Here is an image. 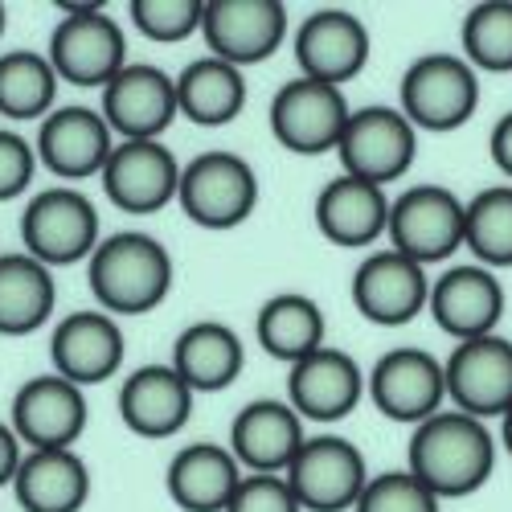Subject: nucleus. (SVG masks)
Masks as SVG:
<instances>
[{
	"label": "nucleus",
	"instance_id": "f257e3e1",
	"mask_svg": "<svg viewBox=\"0 0 512 512\" xmlns=\"http://www.w3.org/2000/svg\"><path fill=\"white\" fill-rule=\"evenodd\" d=\"M406 472L439 500L472 496L496 472V439L480 418L463 410H439L414 426Z\"/></svg>",
	"mask_w": 512,
	"mask_h": 512
},
{
	"label": "nucleus",
	"instance_id": "f03ea898",
	"mask_svg": "<svg viewBox=\"0 0 512 512\" xmlns=\"http://www.w3.org/2000/svg\"><path fill=\"white\" fill-rule=\"evenodd\" d=\"M87 283L107 316H144L173 291V254L140 230L111 234L87 259Z\"/></svg>",
	"mask_w": 512,
	"mask_h": 512
},
{
	"label": "nucleus",
	"instance_id": "7ed1b4c3",
	"mask_svg": "<svg viewBox=\"0 0 512 512\" xmlns=\"http://www.w3.org/2000/svg\"><path fill=\"white\" fill-rule=\"evenodd\" d=\"M62 21L50 33V66L58 82L70 87H107V82L127 66V37L115 17H107L103 5H66Z\"/></svg>",
	"mask_w": 512,
	"mask_h": 512
},
{
	"label": "nucleus",
	"instance_id": "20e7f679",
	"mask_svg": "<svg viewBox=\"0 0 512 512\" xmlns=\"http://www.w3.org/2000/svg\"><path fill=\"white\" fill-rule=\"evenodd\" d=\"M21 246L41 267H70L91 259L99 246V209L74 185L33 193L21 213Z\"/></svg>",
	"mask_w": 512,
	"mask_h": 512
},
{
	"label": "nucleus",
	"instance_id": "39448f33",
	"mask_svg": "<svg viewBox=\"0 0 512 512\" xmlns=\"http://www.w3.org/2000/svg\"><path fill=\"white\" fill-rule=\"evenodd\" d=\"M402 115L410 119L414 132H455L480 107V82L476 70L459 54H422L402 74Z\"/></svg>",
	"mask_w": 512,
	"mask_h": 512
},
{
	"label": "nucleus",
	"instance_id": "423d86ee",
	"mask_svg": "<svg viewBox=\"0 0 512 512\" xmlns=\"http://www.w3.org/2000/svg\"><path fill=\"white\" fill-rule=\"evenodd\" d=\"M177 201L201 230H234L259 205V177L238 152H201L181 168Z\"/></svg>",
	"mask_w": 512,
	"mask_h": 512
},
{
	"label": "nucleus",
	"instance_id": "0eeeda50",
	"mask_svg": "<svg viewBox=\"0 0 512 512\" xmlns=\"http://www.w3.org/2000/svg\"><path fill=\"white\" fill-rule=\"evenodd\" d=\"M336 156L345 164V177L386 189L390 181H402L410 173V164L418 156V132L398 107L373 103L349 115Z\"/></svg>",
	"mask_w": 512,
	"mask_h": 512
},
{
	"label": "nucleus",
	"instance_id": "6e6552de",
	"mask_svg": "<svg viewBox=\"0 0 512 512\" xmlns=\"http://www.w3.org/2000/svg\"><path fill=\"white\" fill-rule=\"evenodd\" d=\"M386 238L418 267L443 263L463 246V201L447 185H410L390 201Z\"/></svg>",
	"mask_w": 512,
	"mask_h": 512
},
{
	"label": "nucleus",
	"instance_id": "1a4fd4ad",
	"mask_svg": "<svg viewBox=\"0 0 512 512\" xmlns=\"http://www.w3.org/2000/svg\"><path fill=\"white\" fill-rule=\"evenodd\" d=\"M283 480L304 512H345L369 484V463L357 443L340 435H316L295 451Z\"/></svg>",
	"mask_w": 512,
	"mask_h": 512
},
{
	"label": "nucleus",
	"instance_id": "9d476101",
	"mask_svg": "<svg viewBox=\"0 0 512 512\" xmlns=\"http://www.w3.org/2000/svg\"><path fill=\"white\" fill-rule=\"evenodd\" d=\"M353 107L340 87L328 82H312V78H291L275 91L271 99V136L295 152V156H324L328 148L340 144Z\"/></svg>",
	"mask_w": 512,
	"mask_h": 512
},
{
	"label": "nucleus",
	"instance_id": "9b49d317",
	"mask_svg": "<svg viewBox=\"0 0 512 512\" xmlns=\"http://www.w3.org/2000/svg\"><path fill=\"white\" fill-rule=\"evenodd\" d=\"M291 33L283 0H205L201 37L213 58L230 66L267 62Z\"/></svg>",
	"mask_w": 512,
	"mask_h": 512
},
{
	"label": "nucleus",
	"instance_id": "f8f14e48",
	"mask_svg": "<svg viewBox=\"0 0 512 512\" xmlns=\"http://www.w3.org/2000/svg\"><path fill=\"white\" fill-rule=\"evenodd\" d=\"M103 123L123 140H160L177 111V82L152 62H127L103 87Z\"/></svg>",
	"mask_w": 512,
	"mask_h": 512
},
{
	"label": "nucleus",
	"instance_id": "ddd939ff",
	"mask_svg": "<svg viewBox=\"0 0 512 512\" xmlns=\"http://www.w3.org/2000/svg\"><path fill=\"white\" fill-rule=\"evenodd\" d=\"M13 435L29 451H66L87 431V394L58 373L29 377L13 394Z\"/></svg>",
	"mask_w": 512,
	"mask_h": 512
},
{
	"label": "nucleus",
	"instance_id": "4468645a",
	"mask_svg": "<svg viewBox=\"0 0 512 512\" xmlns=\"http://www.w3.org/2000/svg\"><path fill=\"white\" fill-rule=\"evenodd\" d=\"M447 398L455 410L472 418H504L512 406V340L488 332L476 340H459L443 365Z\"/></svg>",
	"mask_w": 512,
	"mask_h": 512
},
{
	"label": "nucleus",
	"instance_id": "2eb2a0df",
	"mask_svg": "<svg viewBox=\"0 0 512 512\" xmlns=\"http://www.w3.org/2000/svg\"><path fill=\"white\" fill-rule=\"evenodd\" d=\"M365 394L386 418L418 426L431 414H439L447 398L443 361L426 349H390L365 373Z\"/></svg>",
	"mask_w": 512,
	"mask_h": 512
},
{
	"label": "nucleus",
	"instance_id": "dca6fc26",
	"mask_svg": "<svg viewBox=\"0 0 512 512\" xmlns=\"http://www.w3.org/2000/svg\"><path fill=\"white\" fill-rule=\"evenodd\" d=\"M103 193L123 213H160L177 197L181 164L160 140H123L103 164Z\"/></svg>",
	"mask_w": 512,
	"mask_h": 512
},
{
	"label": "nucleus",
	"instance_id": "f3484780",
	"mask_svg": "<svg viewBox=\"0 0 512 512\" xmlns=\"http://www.w3.org/2000/svg\"><path fill=\"white\" fill-rule=\"evenodd\" d=\"M369 62V29L349 9H316L295 29V66L300 78L340 87L365 70Z\"/></svg>",
	"mask_w": 512,
	"mask_h": 512
},
{
	"label": "nucleus",
	"instance_id": "a211bd4d",
	"mask_svg": "<svg viewBox=\"0 0 512 512\" xmlns=\"http://www.w3.org/2000/svg\"><path fill=\"white\" fill-rule=\"evenodd\" d=\"M353 308L381 328H402L418 312H426L431 279L426 267L410 263L398 250H373L369 259L353 271Z\"/></svg>",
	"mask_w": 512,
	"mask_h": 512
},
{
	"label": "nucleus",
	"instance_id": "6ab92c4d",
	"mask_svg": "<svg viewBox=\"0 0 512 512\" xmlns=\"http://www.w3.org/2000/svg\"><path fill=\"white\" fill-rule=\"evenodd\" d=\"M115 140L111 127L95 107H54L37 127V164H46L62 181H87L99 177L111 156Z\"/></svg>",
	"mask_w": 512,
	"mask_h": 512
},
{
	"label": "nucleus",
	"instance_id": "aec40b11",
	"mask_svg": "<svg viewBox=\"0 0 512 512\" xmlns=\"http://www.w3.org/2000/svg\"><path fill=\"white\" fill-rule=\"evenodd\" d=\"M365 398V373L345 349H316L312 357L295 361L287 377V406L312 422L349 418Z\"/></svg>",
	"mask_w": 512,
	"mask_h": 512
},
{
	"label": "nucleus",
	"instance_id": "412c9836",
	"mask_svg": "<svg viewBox=\"0 0 512 512\" xmlns=\"http://www.w3.org/2000/svg\"><path fill=\"white\" fill-rule=\"evenodd\" d=\"M123 357H127L123 328L107 312H70L50 336L54 373L82 390L115 377L123 369Z\"/></svg>",
	"mask_w": 512,
	"mask_h": 512
},
{
	"label": "nucleus",
	"instance_id": "4be33fe9",
	"mask_svg": "<svg viewBox=\"0 0 512 512\" xmlns=\"http://www.w3.org/2000/svg\"><path fill=\"white\" fill-rule=\"evenodd\" d=\"M193 398L173 365H140L119 386V418L140 439H173L193 418Z\"/></svg>",
	"mask_w": 512,
	"mask_h": 512
},
{
	"label": "nucleus",
	"instance_id": "5701e85b",
	"mask_svg": "<svg viewBox=\"0 0 512 512\" xmlns=\"http://www.w3.org/2000/svg\"><path fill=\"white\" fill-rule=\"evenodd\" d=\"M426 312L455 340H476L496 332L504 316V287L488 267H451L431 283Z\"/></svg>",
	"mask_w": 512,
	"mask_h": 512
},
{
	"label": "nucleus",
	"instance_id": "b1692460",
	"mask_svg": "<svg viewBox=\"0 0 512 512\" xmlns=\"http://www.w3.org/2000/svg\"><path fill=\"white\" fill-rule=\"evenodd\" d=\"M304 447V418L279 398L250 402L230 422V455L254 476H283Z\"/></svg>",
	"mask_w": 512,
	"mask_h": 512
},
{
	"label": "nucleus",
	"instance_id": "393cba45",
	"mask_svg": "<svg viewBox=\"0 0 512 512\" xmlns=\"http://www.w3.org/2000/svg\"><path fill=\"white\" fill-rule=\"evenodd\" d=\"M316 230L332 246H373L377 238H386L390 222V197L381 185L357 181L340 173L316 193Z\"/></svg>",
	"mask_w": 512,
	"mask_h": 512
},
{
	"label": "nucleus",
	"instance_id": "a878e982",
	"mask_svg": "<svg viewBox=\"0 0 512 512\" xmlns=\"http://www.w3.org/2000/svg\"><path fill=\"white\" fill-rule=\"evenodd\" d=\"M164 484L181 512H226L242 484V463L222 443H189L168 463Z\"/></svg>",
	"mask_w": 512,
	"mask_h": 512
},
{
	"label": "nucleus",
	"instance_id": "bb28decb",
	"mask_svg": "<svg viewBox=\"0 0 512 512\" xmlns=\"http://www.w3.org/2000/svg\"><path fill=\"white\" fill-rule=\"evenodd\" d=\"M168 365L177 369V377L193 394H218L238 381L246 365V349H242V336L230 324L197 320L173 340V361Z\"/></svg>",
	"mask_w": 512,
	"mask_h": 512
},
{
	"label": "nucleus",
	"instance_id": "cd10ccee",
	"mask_svg": "<svg viewBox=\"0 0 512 512\" xmlns=\"http://www.w3.org/2000/svg\"><path fill=\"white\" fill-rule=\"evenodd\" d=\"M17 504L25 512H82L91 500V472L74 447L66 451H25L13 476Z\"/></svg>",
	"mask_w": 512,
	"mask_h": 512
},
{
	"label": "nucleus",
	"instance_id": "c85d7f7f",
	"mask_svg": "<svg viewBox=\"0 0 512 512\" xmlns=\"http://www.w3.org/2000/svg\"><path fill=\"white\" fill-rule=\"evenodd\" d=\"M254 336H259L263 353H271L283 365H295L312 357L316 349H324V312L312 295L304 291H279L259 308V320H254Z\"/></svg>",
	"mask_w": 512,
	"mask_h": 512
},
{
	"label": "nucleus",
	"instance_id": "c756f323",
	"mask_svg": "<svg viewBox=\"0 0 512 512\" xmlns=\"http://www.w3.org/2000/svg\"><path fill=\"white\" fill-rule=\"evenodd\" d=\"M173 82H177V111L185 119H193L197 127H226L246 107L242 70L213 58V54L189 62Z\"/></svg>",
	"mask_w": 512,
	"mask_h": 512
},
{
	"label": "nucleus",
	"instance_id": "7c9ffc66",
	"mask_svg": "<svg viewBox=\"0 0 512 512\" xmlns=\"http://www.w3.org/2000/svg\"><path fill=\"white\" fill-rule=\"evenodd\" d=\"M58 287L50 267L25 250L0 254V336H29L54 316Z\"/></svg>",
	"mask_w": 512,
	"mask_h": 512
},
{
	"label": "nucleus",
	"instance_id": "2f4dec72",
	"mask_svg": "<svg viewBox=\"0 0 512 512\" xmlns=\"http://www.w3.org/2000/svg\"><path fill=\"white\" fill-rule=\"evenodd\" d=\"M58 74L46 54L9 50L0 54V115L5 119H46L58 103Z\"/></svg>",
	"mask_w": 512,
	"mask_h": 512
},
{
	"label": "nucleus",
	"instance_id": "473e14b6",
	"mask_svg": "<svg viewBox=\"0 0 512 512\" xmlns=\"http://www.w3.org/2000/svg\"><path fill=\"white\" fill-rule=\"evenodd\" d=\"M463 246L488 271L512 267V185H492L463 201Z\"/></svg>",
	"mask_w": 512,
	"mask_h": 512
},
{
	"label": "nucleus",
	"instance_id": "72a5a7b5",
	"mask_svg": "<svg viewBox=\"0 0 512 512\" xmlns=\"http://www.w3.org/2000/svg\"><path fill=\"white\" fill-rule=\"evenodd\" d=\"M459 46L472 70L512 74V0H484V5L467 9Z\"/></svg>",
	"mask_w": 512,
	"mask_h": 512
},
{
	"label": "nucleus",
	"instance_id": "f704fd0d",
	"mask_svg": "<svg viewBox=\"0 0 512 512\" xmlns=\"http://www.w3.org/2000/svg\"><path fill=\"white\" fill-rule=\"evenodd\" d=\"M132 25L156 46H177V41L201 33L205 0H132Z\"/></svg>",
	"mask_w": 512,
	"mask_h": 512
},
{
	"label": "nucleus",
	"instance_id": "c9c22d12",
	"mask_svg": "<svg viewBox=\"0 0 512 512\" xmlns=\"http://www.w3.org/2000/svg\"><path fill=\"white\" fill-rule=\"evenodd\" d=\"M353 512H439V496L422 488L410 472H381L369 476Z\"/></svg>",
	"mask_w": 512,
	"mask_h": 512
},
{
	"label": "nucleus",
	"instance_id": "e433bc0d",
	"mask_svg": "<svg viewBox=\"0 0 512 512\" xmlns=\"http://www.w3.org/2000/svg\"><path fill=\"white\" fill-rule=\"evenodd\" d=\"M226 512H304L283 476H242Z\"/></svg>",
	"mask_w": 512,
	"mask_h": 512
},
{
	"label": "nucleus",
	"instance_id": "4c0bfd02",
	"mask_svg": "<svg viewBox=\"0 0 512 512\" xmlns=\"http://www.w3.org/2000/svg\"><path fill=\"white\" fill-rule=\"evenodd\" d=\"M37 173V152L25 136L0 127V201H13L33 185Z\"/></svg>",
	"mask_w": 512,
	"mask_h": 512
},
{
	"label": "nucleus",
	"instance_id": "58836bf2",
	"mask_svg": "<svg viewBox=\"0 0 512 512\" xmlns=\"http://www.w3.org/2000/svg\"><path fill=\"white\" fill-rule=\"evenodd\" d=\"M488 152H492V164H496L500 173L512 181V111L496 119L492 136H488Z\"/></svg>",
	"mask_w": 512,
	"mask_h": 512
},
{
	"label": "nucleus",
	"instance_id": "ea45409f",
	"mask_svg": "<svg viewBox=\"0 0 512 512\" xmlns=\"http://www.w3.org/2000/svg\"><path fill=\"white\" fill-rule=\"evenodd\" d=\"M21 439L13 435V426L9 422H0V488L5 484H13V476H17V467H21Z\"/></svg>",
	"mask_w": 512,
	"mask_h": 512
},
{
	"label": "nucleus",
	"instance_id": "a19ab883",
	"mask_svg": "<svg viewBox=\"0 0 512 512\" xmlns=\"http://www.w3.org/2000/svg\"><path fill=\"white\" fill-rule=\"evenodd\" d=\"M500 443H504V451L512 455V406H508L504 418H500Z\"/></svg>",
	"mask_w": 512,
	"mask_h": 512
},
{
	"label": "nucleus",
	"instance_id": "79ce46f5",
	"mask_svg": "<svg viewBox=\"0 0 512 512\" xmlns=\"http://www.w3.org/2000/svg\"><path fill=\"white\" fill-rule=\"evenodd\" d=\"M5 25H9V9L0 5V37H5Z\"/></svg>",
	"mask_w": 512,
	"mask_h": 512
}]
</instances>
